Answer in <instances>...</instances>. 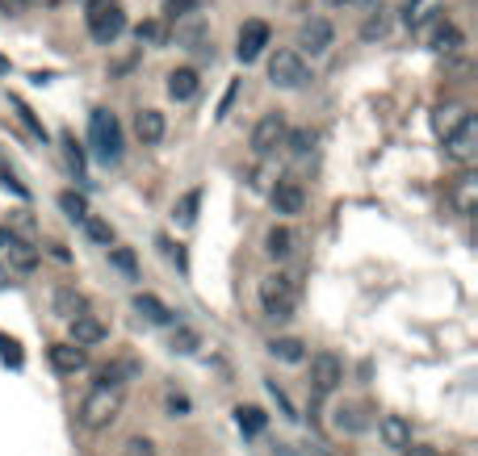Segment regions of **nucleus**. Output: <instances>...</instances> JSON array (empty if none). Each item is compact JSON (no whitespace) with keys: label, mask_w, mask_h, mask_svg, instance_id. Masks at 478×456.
Here are the masks:
<instances>
[{"label":"nucleus","mask_w":478,"mask_h":456,"mask_svg":"<svg viewBox=\"0 0 478 456\" xmlns=\"http://www.w3.org/2000/svg\"><path fill=\"white\" fill-rule=\"evenodd\" d=\"M332 21H323V17H311V21H303V30H298V47L306 50V55H328L332 50Z\"/></svg>","instance_id":"nucleus-11"},{"label":"nucleus","mask_w":478,"mask_h":456,"mask_svg":"<svg viewBox=\"0 0 478 456\" xmlns=\"http://www.w3.org/2000/svg\"><path fill=\"white\" fill-rule=\"evenodd\" d=\"M156 243H159V247H164V255H168V260H173V264L181 268V272H189V255H185V247H181V243H173V239H168V235H159Z\"/></svg>","instance_id":"nucleus-34"},{"label":"nucleus","mask_w":478,"mask_h":456,"mask_svg":"<svg viewBox=\"0 0 478 456\" xmlns=\"http://www.w3.org/2000/svg\"><path fill=\"white\" fill-rule=\"evenodd\" d=\"M135 310H139L147 323H156V327H173V310H168L156 293H135Z\"/></svg>","instance_id":"nucleus-19"},{"label":"nucleus","mask_w":478,"mask_h":456,"mask_svg":"<svg viewBox=\"0 0 478 456\" xmlns=\"http://www.w3.org/2000/svg\"><path fill=\"white\" fill-rule=\"evenodd\" d=\"M47 361H50V369H55V373H67V377H72V373H80V369L89 364V352L67 339V344H55V347H50Z\"/></svg>","instance_id":"nucleus-12"},{"label":"nucleus","mask_w":478,"mask_h":456,"mask_svg":"<svg viewBox=\"0 0 478 456\" xmlns=\"http://www.w3.org/2000/svg\"><path fill=\"white\" fill-rule=\"evenodd\" d=\"M265 252H269L273 260H286V255L294 252V231H289V226H273L269 239H265Z\"/></svg>","instance_id":"nucleus-24"},{"label":"nucleus","mask_w":478,"mask_h":456,"mask_svg":"<svg viewBox=\"0 0 478 456\" xmlns=\"http://www.w3.org/2000/svg\"><path fill=\"white\" fill-rule=\"evenodd\" d=\"M26 9H50V4H59V0H21Z\"/></svg>","instance_id":"nucleus-44"},{"label":"nucleus","mask_w":478,"mask_h":456,"mask_svg":"<svg viewBox=\"0 0 478 456\" xmlns=\"http://www.w3.org/2000/svg\"><path fill=\"white\" fill-rule=\"evenodd\" d=\"M269 26L265 21H243L239 26V47H235V55H239V64H256L260 55H265V47H269Z\"/></svg>","instance_id":"nucleus-10"},{"label":"nucleus","mask_w":478,"mask_h":456,"mask_svg":"<svg viewBox=\"0 0 478 456\" xmlns=\"http://www.w3.org/2000/svg\"><path fill=\"white\" fill-rule=\"evenodd\" d=\"M89 139H93V151L105 163H113V159L122 156V126H118V118L110 110H93V118H89Z\"/></svg>","instance_id":"nucleus-4"},{"label":"nucleus","mask_w":478,"mask_h":456,"mask_svg":"<svg viewBox=\"0 0 478 456\" xmlns=\"http://www.w3.org/2000/svg\"><path fill=\"white\" fill-rule=\"evenodd\" d=\"M0 180H4V189H13L17 197H30V193H26V185H21V180H17L13 172H4V176H0Z\"/></svg>","instance_id":"nucleus-41"},{"label":"nucleus","mask_w":478,"mask_h":456,"mask_svg":"<svg viewBox=\"0 0 478 456\" xmlns=\"http://www.w3.org/2000/svg\"><path fill=\"white\" fill-rule=\"evenodd\" d=\"M328 4H352V0H328Z\"/></svg>","instance_id":"nucleus-45"},{"label":"nucleus","mask_w":478,"mask_h":456,"mask_svg":"<svg viewBox=\"0 0 478 456\" xmlns=\"http://www.w3.org/2000/svg\"><path fill=\"white\" fill-rule=\"evenodd\" d=\"M0 356H4V364H13V369H21V347H17L13 339H4V335H0Z\"/></svg>","instance_id":"nucleus-38"},{"label":"nucleus","mask_w":478,"mask_h":456,"mask_svg":"<svg viewBox=\"0 0 478 456\" xmlns=\"http://www.w3.org/2000/svg\"><path fill=\"white\" fill-rule=\"evenodd\" d=\"M110 264L118 268V272H127V277H139V260H135L130 247H113L110 243Z\"/></svg>","instance_id":"nucleus-30"},{"label":"nucleus","mask_w":478,"mask_h":456,"mask_svg":"<svg viewBox=\"0 0 478 456\" xmlns=\"http://www.w3.org/2000/svg\"><path fill=\"white\" fill-rule=\"evenodd\" d=\"M466 118H470V110H466V105H458V101H445V105H436V110H432V130H436L441 139H449V134L462 126Z\"/></svg>","instance_id":"nucleus-16"},{"label":"nucleus","mask_w":478,"mask_h":456,"mask_svg":"<svg viewBox=\"0 0 478 456\" xmlns=\"http://www.w3.org/2000/svg\"><path fill=\"white\" fill-rule=\"evenodd\" d=\"M197 344H202V339H197V331H193V327H176L173 331V352H181V356L197 352Z\"/></svg>","instance_id":"nucleus-32"},{"label":"nucleus","mask_w":478,"mask_h":456,"mask_svg":"<svg viewBox=\"0 0 478 456\" xmlns=\"http://www.w3.org/2000/svg\"><path fill=\"white\" fill-rule=\"evenodd\" d=\"M445 156L453 159V163H462V168H470V163L478 159V122H474V113H470L462 126L445 139Z\"/></svg>","instance_id":"nucleus-6"},{"label":"nucleus","mask_w":478,"mask_h":456,"mask_svg":"<svg viewBox=\"0 0 478 456\" xmlns=\"http://www.w3.org/2000/svg\"><path fill=\"white\" fill-rule=\"evenodd\" d=\"M168 410L173 414H189V398L185 393H168Z\"/></svg>","instance_id":"nucleus-39"},{"label":"nucleus","mask_w":478,"mask_h":456,"mask_svg":"<svg viewBox=\"0 0 478 456\" xmlns=\"http://www.w3.org/2000/svg\"><path fill=\"white\" fill-rule=\"evenodd\" d=\"M197 88H202V80H197L193 67H176V72H168V96H173V101H193Z\"/></svg>","instance_id":"nucleus-17"},{"label":"nucleus","mask_w":478,"mask_h":456,"mask_svg":"<svg viewBox=\"0 0 478 456\" xmlns=\"http://www.w3.org/2000/svg\"><path fill=\"white\" fill-rule=\"evenodd\" d=\"M118 456H156V444L147 440V436H135V440L122 444V452Z\"/></svg>","instance_id":"nucleus-35"},{"label":"nucleus","mask_w":478,"mask_h":456,"mask_svg":"<svg viewBox=\"0 0 478 456\" xmlns=\"http://www.w3.org/2000/svg\"><path fill=\"white\" fill-rule=\"evenodd\" d=\"M0 260L17 268V272H34L38 268V247L26 243L21 235H13V231H0Z\"/></svg>","instance_id":"nucleus-8"},{"label":"nucleus","mask_w":478,"mask_h":456,"mask_svg":"<svg viewBox=\"0 0 478 456\" xmlns=\"http://www.w3.org/2000/svg\"><path fill=\"white\" fill-rule=\"evenodd\" d=\"M135 134L143 142H159L164 139V113L159 110H143L139 118H135Z\"/></svg>","instance_id":"nucleus-22"},{"label":"nucleus","mask_w":478,"mask_h":456,"mask_svg":"<svg viewBox=\"0 0 478 456\" xmlns=\"http://www.w3.org/2000/svg\"><path fill=\"white\" fill-rule=\"evenodd\" d=\"M0 9H4V13H21L26 4H21V0H0Z\"/></svg>","instance_id":"nucleus-43"},{"label":"nucleus","mask_w":478,"mask_h":456,"mask_svg":"<svg viewBox=\"0 0 478 456\" xmlns=\"http://www.w3.org/2000/svg\"><path fill=\"white\" fill-rule=\"evenodd\" d=\"M462 30H458V26H453V21H445V17H441V26H436V34H432V50H436V55H458V50H462Z\"/></svg>","instance_id":"nucleus-20"},{"label":"nucleus","mask_w":478,"mask_h":456,"mask_svg":"<svg viewBox=\"0 0 478 456\" xmlns=\"http://www.w3.org/2000/svg\"><path fill=\"white\" fill-rule=\"evenodd\" d=\"M59 209H64V214H67V218H72V222H80V218H84V214H89V201H84L80 193H72V189H67V193H59Z\"/></svg>","instance_id":"nucleus-31"},{"label":"nucleus","mask_w":478,"mask_h":456,"mask_svg":"<svg viewBox=\"0 0 478 456\" xmlns=\"http://www.w3.org/2000/svg\"><path fill=\"white\" fill-rule=\"evenodd\" d=\"M386 26H390V17H386V9H374V17H366V26H361V38H382Z\"/></svg>","instance_id":"nucleus-33"},{"label":"nucleus","mask_w":478,"mask_h":456,"mask_svg":"<svg viewBox=\"0 0 478 456\" xmlns=\"http://www.w3.org/2000/svg\"><path fill=\"white\" fill-rule=\"evenodd\" d=\"M80 226H84V235L93 239V243H101V247H110L113 243V226L105 218H96V214H84L80 218Z\"/></svg>","instance_id":"nucleus-26"},{"label":"nucleus","mask_w":478,"mask_h":456,"mask_svg":"<svg viewBox=\"0 0 478 456\" xmlns=\"http://www.w3.org/2000/svg\"><path fill=\"white\" fill-rule=\"evenodd\" d=\"M139 42H147V47H168V26L164 21H139Z\"/></svg>","instance_id":"nucleus-28"},{"label":"nucleus","mask_w":478,"mask_h":456,"mask_svg":"<svg viewBox=\"0 0 478 456\" xmlns=\"http://www.w3.org/2000/svg\"><path fill=\"white\" fill-rule=\"evenodd\" d=\"M269 80L277 88H306L311 84V67H306V59L298 50L281 47L269 55Z\"/></svg>","instance_id":"nucleus-3"},{"label":"nucleus","mask_w":478,"mask_h":456,"mask_svg":"<svg viewBox=\"0 0 478 456\" xmlns=\"http://www.w3.org/2000/svg\"><path fill=\"white\" fill-rule=\"evenodd\" d=\"M64 151H67V163H72V168H76V176H84V151H80L76 147V139H72V134H64Z\"/></svg>","instance_id":"nucleus-36"},{"label":"nucleus","mask_w":478,"mask_h":456,"mask_svg":"<svg viewBox=\"0 0 478 456\" xmlns=\"http://www.w3.org/2000/svg\"><path fill=\"white\" fill-rule=\"evenodd\" d=\"M286 130L289 126H286V118H281V113H265V118L252 126V151H256V156H273V151L286 142Z\"/></svg>","instance_id":"nucleus-9"},{"label":"nucleus","mask_w":478,"mask_h":456,"mask_svg":"<svg viewBox=\"0 0 478 456\" xmlns=\"http://www.w3.org/2000/svg\"><path fill=\"white\" fill-rule=\"evenodd\" d=\"M67 327H72V344H80V347H93V344H101L110 331H105V323L101 318H93L89 310H80L76 318H67Z\"/></svg>","instance_id":"nucleus-13"},{"label":"nucleus","mask_w":478,"mask_h":456,"mask_svg":"<svg viewBox=\"0 0 478 456\" xmlns=\"http://www.w3.org/2000/svg\"><path fill=\"white\" fill-rule=\"evenodd\" d=\"M403 456H441V452H436L432 444H407V448H403Z\"/></svg>","instance_id":"nucleus-40"},{"label":"nucleus","mask_w":478,"mask_h":456,"mask_svg":"<svg viewBox=\"0 0 478 456\" xmlns=\"http://www.w3.org/2000/svg\"><path fill=\"white\" fill-rule=\"evenodd\" d=\"M281 147H289L294 156H311L315 151V130H286V142Z\"/></svg>","instance_id":"nucleus-29"},{"label":"nucleus","mask_w":478,"mask_h":456,"mask_svg":"<svg viewBox=\"0 0 478 456\" xmlns=\"http://www.w3.org/2000/svg\"><path fill=\"white\" fill-rule=\"evenodd\" d=\"M193 4H197V0H168V13H185Z\"/></svg>","instance_id":"nucleus-42"},{"label":"nucleus","mask_w":478,"mask_h":456,"mask_svg":"<svg viewBox=\"0 0 478 456\" xmlns=\"http://www.w3.org/2000/svg\"><path fill=\"white\" fill-rule=\"evenodd\" d=\"M197 205H202V189H189L181 201H176V209H173L176 226H193V222H197Z\"/></svg>","instance_id":"nucleus-25"},{"label":"nucleus","mask_w":478,"mask_h":456,"mask_svg":"<svg viewBox=\"0 0 478 456\" xmlns=\"http://www.w3.org/2000/svg\"><path fill=\"white\" fill-rule=\"evenodd\" d=\"M335 427H340V431H361V419H357V410H352V407H340V410H335Z\"/></svg>","instance_id":"nucleus-37"},{"label":"nucleus","mask_w":478,"mask_h":456,"mask_svg":"<svg viewBox=\"0 0 478 456\" xmlns=\"http://www.w3.org/2000/svg\"><path fill=\"white\" fill-rule=\"evenodd\" d=\"M260 301H265V315L269 318H289L294 315V301H298V293H294V281L289 277H265L260 281Z\"/></svg>","instance_id":"nucleus-5"},{"label":"nucleus","mask_w":478,"mask_h":456,"mask_svg":"<svg viewBox=\"0 0 478 456\" xmlns=\"http://www.w3.org/2000/svg\"><path fill=\"white\" fill-rule=\"evenodd\" d=\"M235 423H239V431H248V436H256V431H265V410L260 407H239L235 410Z\"/></svg>","instance_id":"nucleus-27"},{"label":"nucleus","mask_w":478,"mask_h":456,"mask_svg":"<svg viewBox=\"0 0 478 456\" xmlns=\"http://www.w3.org/2000/svg\"><path fill=\"white\" fill-rule=\"evenodd\" d=\"M340 381H344V364H340V356H335V352H319L315 361H311V390H315V398L335 393Z\"/></svg>","instance_id":"nucleus-7"},{"label":"nucleus","mask_w":478,"mask_h":456,"mask_svg":"<svg viewBox=\"0 0 478 456\" xmlns=\"http://www.w3.org/2000/svg\"><path fill=\"white\" fill-rule=\"evenodd\" d=\"M122 402H127V393L122 385H113V381H96L89 398L80 402V423L89 427V431H105V427L122 414Z\"/></svg>","instance_id":"nucleus-1"},{"label":"nucleus","mask_w":478,"mask_h":456,"mask_svg":"<svg viewBox=\"0 0 478 456\" xmlns=\"http://www.w3.org/2000/svg\"><path fill=\"white\" fill-rule=\"evenodd\" d=\"M269 352L277 356V361H286V364H303L306 361V344H303V339H294V335H286V339H273Z\"/></svg>","instance_id":"nucleus-23"},{"label":"nucleus","mask_w":478,"mask_h":456,"mask_svg":"<svg viewBox=\"0 0 478 456\" xmlns=\"http://www.w3.org/2000/svg\"><path fill=\"white\" fill-rule=\"evenodd\" d=\"M89 34H93V42L101 47H113L122 34H127V13H122V4L118 0H89Z\"/></svg>","instance_id":"nucleus-2"},{"label":"nucleus","mask_w":478,"mask_h":456,"mask_svg":"<svg viewBox=\"0 0 478 456\" xmlns=\"http://www.w3.org/2000/svg\"><path fill=\"white\" fill-rule=\"evenodd\" d=\"M378 431H382L386 448H398V452H403V448L412 444V423H407L403 414H386L382 423H378Z\"/></svg>","instance_id":"nucleus-18"},{"label":"nucleus","mask_w":478,"mask_h":456,"mask_svg":"<svg viewBox=\"0 0 478 456\" xmlns=\"http://www.w3.org/2000/svg\"><path fill=\"white\" fill-rule=\"evenodd\" d=\"M50 306H55V315L64 318H76L80 310H89V301H84V293H76V289H72V285H64V289H55V301H50Z\"/></svg>","instance_id":"nucleus-21"},{"label":"nucleus","mask_w":478,"mask_h":456,"mask_svg":"<svg viewBox=\"0 0 478 456\" xmlns=\"http://www.w3.org/2000/svg\"><path fill=\"white\" fill-rule=\"evenodd\" d=\"M449 201H453V209H458V214H474V209H478V176L470 172V168H466V172L453 180Z\"/></svg>","instance_id":"nucleus-15"},{"label":"nucleus","mask_w":478,"mask_h":456,"mask_svg":"<svg viewBox=\"0 0 478 456\" xmlns=\"http://www.w3.org/2000/svg\"><path fill=\"white\" fill-rule=\"evenodd\" d=\"M269 201L277 214H303V205H306V193L298 180H277V189L269 193Z\"/></svg>","instance_id":"nucleus-14"}]
</instances>
